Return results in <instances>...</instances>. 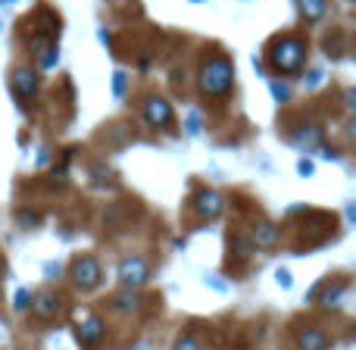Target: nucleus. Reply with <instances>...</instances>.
<instances>
[{
	"label": "nucleus",
	"instance_id": "obj_12",
	"mask_svg": "<svg viewBox=\"0 0 356 350\" xmlns=\"http://www.w3.org/2000/svg\"><path fill=\"white\" fill-rule=\"evenodd\" d=\"M275 241H278V228L272 225V222H257L250 244L253 247H263V250H272V247H275Z\"/></svg>",
	"mask_w": 356,
	"mask_h": 350
},
{
	"label": "nucleus",
	"instance_id": "obj_17",
	"mask_svg": "<svg viewBox=\"0 0 356 350\" xmlns=\"http://www.w3.org/2000/svg\"><path fill=\"white\" fill-rule=\"evenodd\" d=\"M175 350H200V344H197V338H178Z\"/></svg>",
	"mask_w": 356,
	"mask_h": 350
},
{
	"label": "nucleus",
	"instance_id": "obj_11",
	"mask_svg": "<svg viewBox=\"0 0 356 350\" xmlns=\"http://www.w3.org/2000/svg\"><path fill=\"white\" fill-rule=\"evenodd\" d=\"M328 347H332V341H328V335L322 328H307L297 338V350H328Z\"/></svg>",
	"mask_w": 356,
	"mask_h": 350
},
{
	"label": "nucleus",
	"instance_id": "obj_6",
	"mask_svg": "<svg viewBox=\"0 0 356 350\" xmlns=\"http://www.w3.org/2000/svg\"><path fill=\"white\" fill-rule=\"evenodd\" d=\"M147 278H150L147 260L129 257V260H122V263H119V282H122L125 291H138L141 285H147Z\"/></svg>",
	"mask_w": 356,
	"mask_h": 350
},
{
	"label": "nucleus",
	"instance_id": "obj_20",
	"mask_svg": "<svg viewBox=\"0 0 356 350\" xmlns=\"http://www.w3.org/2000/svg\"><path fill=\"white\" fill-rule=\"evenodd\" d=\"M194 3H197V0H194Z\"/></svg>",
	"mask_w": 356,
	"mask_h": 350
},
{
	"label": "nucleus",
	"instance_id": "obj_5",
	"mask_svg": "<svg viewBox=\"0 0 356 350\" xmlns=\"http://www.w3.org/2000/svg\"><path fill=\"white\" fill-rule=\"evenodd\" d=\"M69 278H72L75 288L81 291H94L100 285V263L94 257H79L69 269Z\"/></svg>",
	"mask_w": 356,
	"mask_h": 350
},
{
	"label": "nucleus",
	"instance_id": "obj_18",
	"mask_svg": "<svg viewBox=\"0 0 356 350\" xmlns=\"http://www.w3.org/2000/svg\"><path fill=\"white\" fill-rule=\"evenodd\" d=\"M29 303H31V294H29V291H19V294H16V310H25Z\"/></svg>",
	"mask_w": 356,
	"mask_h": 350
},
{
	"label": "nucleus",
	"instance_id": "obj_13",
	"mask_svg": "<svg viewBox=\"0 0 356 350\" xmlns=\"http://www.w3.org/2000/svg\"><path fill=\"white\" fill-rule=\"evenodd\" d=\"M141 307V297H138V291H125V294H116L113 297V310H119V313H131V310Z\"/></svg>",
	"mask_w": 356,
	"mask_h": 350
},
{
	"label": "nucleus",
	"instance_id": "obj_14",
	"mask_svg": "<svg viewBox=\"0 0 356 350\" xmlns=\"http://www.w3.org/2000/svg\"><path fill=\"white\" fill-rule=\"evenodd\" d=\"M341 294H344V285H334V288H328L325 291V297H322V307H332V303H338L341 301Z\"/></svg>",
	"mask_w": 356,
	"mask_h": 350
},
{
	"label": "nucleus",
	"instance_id": "obj_7",
	"mask_svg": "<svg viewBox=\"0 0 356 350\" xmlns=\"http://www.w3.org/2000/svg\"><path fill=\"white\" fill-rule=\"evenodd\" d=\"M144 122L154 125V129H172L175 122V113L172 106H169L166 97H147V104H144Z\"/></svg>",
	"mask_w": 356,
	"mask_h": 350
},
{
	"label": "nucleus",
	"instance_id": "obj_9",
	"mask_svg": "<svg viewBox=\"0 0 356 350\" xmlns=\"http://www.w3.org/2000/svg\"><path fill=\"white\" fill-rule=\"evenodd\" d=\"M31 310H35L38 319H54V316L60 313V297L50 294V291H44V294L31 297Z\"/></svg>",
	"mask_w": 356,
	"mask_h": 350
},
{
	"label": "nucleus",
	"instance_id": "obj_1",
	"mask_svg": "<svg viewBox=\"0 0 356 350\" xmlns=\"http://www.w3.org/2000/svg\"><path fill=\"white\" fill-rule=\"evenodd\" d=\"M307 41L300 35H282L269 44L266 50V60H269L272 72L278 75H297L303 69V60H307Z\"/></svg>",
	"mask_w": 356,
	"mask_h": 350
},
{
	"label": "nucleus",
	"instance_id": "obj_16",
	"mask_svg": "<svg viewBox=\"0 0 356 350\" xmlns=\"http://www.w3.org/2000/svg\"><path fill=\"white\" fill-rule=\"evenodd\" d=\"M232 244H234V253H238V257H247V250H250V241L241 238V234H234Z\"/></svg>",
	"mask_w": 356,
	"mask_h": 350
},
{
	"label": "nucleus",
	"instance_id": "obj_19",
	"mask_svg": "<svg viewBox=\"0 0 356 350\" xmlns=\"http://www.w3.org/2000/svg\"><path fill=\"white\" fill-rule=\"evenodd\" d=\"M0 3H13V0H0Z\"/></svg>",
	"mask_w": 356,
	"mask_h": 350
},
{
	"label": "nucleus",
	"instance_id": "obj_8",
	"mask_svg": "<svg viewBox=\"0 0 356 350\" xmlns=\"http://www.w3.org/2000/svg\"><path fill=\"white\" fill-rule=\"evenodd\" d=\"M194 213L200 216V219H216V216L222 213V207H225V197L219 194V191H213V188H203V191H197L194 194Z\"/></svg>",
	"mask_w": 356,
	"mask_h": 350
},
{
	"label": "nucleus",
	"instance_id": "obj_3",
	"mask_svg": "<svg viewBox=\"0 0 356 350\" xmlns=\"http://www.w3.org/2000/svg\"><path fill=\"white\" fill-rule=\"evenodd\" d=\"M104 335H106V326L100 316L88 313V310H81V313L75 316V338H79L81 347H88V350L97 347L100 341H104Z\"/></svg>",
	"mask_w": 356,
	"mask_h": 350
},
{
	"label": "nucleus",
	"instance_id": "obj_15",
	"mask_svg": "<svg viewBox=\"0 0 356 350\" xmlns=\"http://www.w3.org/2000/svg\"><path fill=\"white\" fill-rule=\"evenodd\" d=\"M297 141H300V144H319V141H322V129L300 132V135H297Z\"/></svg>",
	"mask_w": 356,
	"mask_h": 350
},
{
	"label": "nucleus",
	"instance_id": "obj_2",
	"mask_svg": "<svg viewBox=\"0 0 356 350\" xmlns=\"http://www.w3.org/2000/svg\"><path fill=\"white\" fill-rule=\"evenodd\" d=\"M234 85V63L225 54H213L200 66V91L207 97H225Z\"/></svg>",
	"mask_w": 356,
	"mask_h": 350
},
{
	"label": "nucleus",
	"instance_id": "obj_10",
	"mask_svg": "<svg viewBox=\"0 0 356 350\" xmlns=\"http://www.w3.org/2000/svg\"><path fill=\"white\" fill-rule=\"evenodd\" d=\"M297 13H300L303 22L316 25V22H322V19H325L328 0H297Z\"/></svg>",
	"mask_w": 356,
	"mask_h": 350
},
{
	"label": "nucleus",
	"instance_id": "obj_4",
	"mask_svg": "<svg viewBox=\"0 0 356 350\" xmlns=\"http://www.w3.org/2000/svg\"><path fill=\"white\" fill-rule=\"evenodd\" d=\"M10 88H13V94H16V100L22 106L35 104V97H38V72L31 66H16L13 69V75H10Z\"/></svg>",
	"mask_w": 356,
	"mask_h": 350
}]
</instances>
